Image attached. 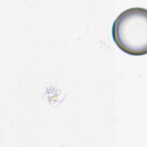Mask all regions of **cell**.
<instances>
[{
  "instance_id": "obj_1",
  "label": "cell",
  "mask_w": 147,
  "mask_h": 147,
  "mask_svg": "<svg viewBox=\"0 0 147 147\" xmlns=\"http://www.w3.org/2000/svg\"><path fill=\"white\" fill-rule=\"evenodd\" d=\"M112 37L117 46L133 56L147 53V10L135 7L122 11L114 20Z\"/></svg>"
}]
</instances>
